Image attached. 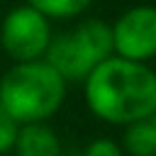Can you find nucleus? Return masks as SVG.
<instances>
[{
    "instance_id": "1",
    "label": "nucleus",
    "mask_w": 156,
    "mask_h": 156,
    "mask_svg": "<svg viewBox=\"0 0 156 156\" xmlns=\"http://www.w3.org/2000/svg\"><path fill=\"white\" fill-rule=\"evenodd\" d=\"M83 93L98 119L124 127L156 110V73L144 61L112 54L85 76Z\"/></svg>"
},
{
    "instance_id": "2",
    "label": "nucleus",
    "mask_w": 156,
    "mask_h": 156,
    "mask_svg": "<svg viewBox=\"0 0 156 156\" xmlns=\"http://www.w3.org/2000/svg\"><path fill=\"white\" fill-rule=\"evenodd\" d=\"M63 76L46 61H15L0 78V105L20 122H46L58 112L66 98Z\"/></svg>"
},
{
    "instance_id": "3",
    "label": "nucleus",
    "mask_w": 156,
    "mask_h": 156,
    "mask_svg": "<svg viewBox=\"0 0 156 156\" xmlns=\"http://www.w3.org/2000/svg\"><path fill=\"white\" fill-rule=\"evenodd\" d=\"M112 54V27L102 20H83L71 32L51 37L44 58L66 83H83L85 76Z\"/></svg>"
},
{
    "instance_id": "4",
    "label": "nucleus",
    "mask_w": 156,
    "mask_h": 156,
    "mask_svg": "<svg viewBox=\"0 0 156 156\" xmlns=\"http://www.w3.org/2000/svg\"><path fill=\"white\" fill-rule=\"evenodd\" d=\"M49 22L51 20L29 2L10 10L0 24V44L5 54L15 61L44 58L46 46L54 37Z\"/></svg>"
},
{
    "instance_id": "5",
    "label": "nucleus",
    "mask_w": 156,
    "mask_h": 156,
    "mask_svg": "<svg viewBox=\"0 0 156 156\" xmlns=\"http://www.w3.org/2000/svg\"><path fill=\"white\" fill-rule=\"evenodd\" d=\"M112 27V49L122 58L151 61L156 56V7L136 5L117 17Z\"/></svg>"
},
{
    "instance_id": "6",
    "label": "nucleus",
    "mask_w": 156,
    "mask_h": 156,
    "mask_svg": "<svg viewBox=\"0 0 156 156\" xmlns=\"http://www.w3.org/2000/svg\"><path fill=\"white\" fill-rule=\"evenodd\" d=\"M12 151L17 156H61V139L46 122L20 124Z\"/></svg>"
},
{
    "instance_id": "7",
    "label": "nucleus",
    "mask_w": 156,
    "mask_h": 156,
    "mask_svg": "<svg viewBox=\"0 0 156 156\" xmlns=\"http://www.w3.org/2000/svg\"><path fill=\"white\" fill-rule=\"evenodd\" d=\"M122 149L129 156H156V124L149 117L124 124Z\"/></svg>"
},
{
    "instance_id": "8",
    "label": "nucleus",
    "mask_w": 156,
    "mask_h": 156,
    "mask_svg": "<svg viewBox=\"0 0 156 156\" xmlns=\"http://www.w3.org/2000/svg\"><path fill=\"white\" fill-rule=\"evenodd\" d=\"M27 2L49 20H73L83 15L93 0H27Z\"/></svg>"
},
{
    "instance_id": "9",
    "label": "nucleus",
    "mask_w": 156,
    "mask_h": 156,
    "mask_svg": "<svg viewBox=\"0 0 156 156\" xmlns=\"http://www.w3.org/2000/svg\"><path fill=\"white\" fill-rule=\"evenodd\" d=\"M17 129H20V122L0 105V156L12 151L15 139H17Z\"/></svg>"
},
{
    "instance_id": "10",
    "label": "nucleus",
    "mask_w": 156,
    "mask_h": 156,
    "mask_svg": "<svg viewBox=\"0 0 156 156\" xmlns=\"http://www.w3.org/2000/svg\"><path fill=\"white\" fill-rule=\"evenodd\" d=\"M85 156H124V149H122L115 139L100 136V139H93V141L88 144Z\"/></svg>"
},
{
    "instance_id": "11",
    "label": "nucleus",
    "mask_w": 156,
    "mask_h": 156,
    "mask_svg": "<svg viewBox=\"0 0 156 156\" xmlns=\"http://www.w3.org/2000/svg\"><path fill=\"white\" fill-rule=\"evenodd\" d=\"M149 119H151V122H154V124H156V110H154V112H151V117H149Z\"/></svg>"
}]
</instances>
